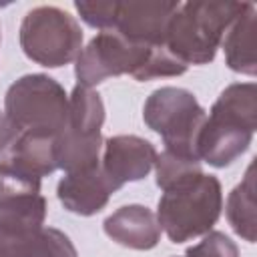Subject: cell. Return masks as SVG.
I'll return each mask as SVG.
<instances>
[{"label": "cell", "instance_id": "1", "mask_svg": "<svg viewBox=\"0 0 257 257\" xmlns=\"http://www.w3.org/2000/svg\"><path fill=\"white\" fill-rule=\"evenodd\" d=\"M74 74L78 84L96 86L110 76L131 74L145 82L163 76H179L187 72L181 60H177L167 46L135 44L122 38L114 30H100L76 56Z\"/></svg>", "mask_w": 257, "mask_h": 257}, {"label": "cell", "instance_id": "2", "mask_svg": "<svg viewBox=\"0 0 257 257\" xmlns=\"http://www.w3.org/2000/svg\"><path fill=\"white\" fill-rule=\"evenodd\" d=\"M257 126L255 82L229 84L205 118L199 133L197 155L211 167L225 169L235 163L251 145Z\"/></svg>", "mask_w": 257, "mask_h": 257}, {"label": "cell", "instance_id": "3", "mask_svg": "<svg viewBox=\"0 0 257 257\" xmlns=\"http://www.w3.org/2000/svg\"><path fill=\"white\" fill-rule=\"evenodd\" d=\"M245 6L247 2L179 4L167 26V50L185 66L211 62L223 42L227 28L245 10Z\"/></svg>", "mask_w": 257, "mask_h": 257}, {"label": "cell", "instance_id": "4", "mask_svg": "<svg viewBox=\"0 0 257 257\" xmlns=\"http://www.w3.org/2000/svg\"><path fill=\"white\" fill-rule=\"evenodd\" d=\"M223 209V191L215 175H197L163 191L157 207L161 231L173 243H185L213 229Z\"/></svg>", "mask_w": 257, "mask_h": 257}, {"label": "cell", "instance_id": "5", "mask_svg": "<svg viewBox=\"0 0 257 257\" xmlns=\"http://www.w3.org/2000/svg\"><path fill=\"white\" fill-rule=\"evenodd\" d=\"M104 104L96 90L76 84L68 96V114L64 126L54 137L56 167L64 173L82 171L100 163Z\"/></svg>", "mask_w": 257, "mask_h": 257}, {"label": "cell", "instance_id": "6", "mask_svg": "<svg viewBox=\"0 0 257 257\" xmlns=\"http://www.w3.org/2000/svg\"><path fill=\"white\" fill-rule=\"evenodd\" d=\"M205 118L207 112L195 94L179 86H161L153 90L143 106L145 124L161 135L165 149L193 159H199L197 141Z\"/></svg>", "mask_w": 257, "mask_h": 257}, {"label": "cell", "instance_id": "7", "mask_svg": "<svg viewBox=\"0 0 257 257\" xmlns=\"http://www.w3.org/2000/svg\"><path fill=\"white\" fill-rule=\"evenodd\" d=\"M4 112L20 133L56 137L66 122L68 94L48 74H24L8 86Z\"/></svg>", "mask_w": 257, "mask_h": 257}, {"label": "cell", "instance_id": "8", "mask_svg": "<svg viewBox=\"0 0 257 257\" xmlns=\"http://www.w3.org/2000/svg\"><path fill=\"white\" fill-rule=\"evenodd\" d=\"M20 46L36 64L60 68L76 60L82 50V30L66 10L36 6L26 12L20 24Z\"/></svg>", "mask_w": 257, "mask_h": 257}, {"label": "cell", "instance_id": "9", "mask_svg": "<svg viewBox=\"0 0 257 257\" xmlns=\"http://www.w3.org/2000/svg\"><path fill=\"white\" fill-rule=\"evenodd\" d=\"M179 4L181 2H114L110 30L135 44L163 46L167 26Z\"/></svg>", "mask_w": 257, "mask_h": 257}, {"label": "cell", "instance_id": "10", "mask_svg": "<svg viewBox=\"0 0 257 257\" xmlns=\"http://www.w3.org/2000/svg\"><path fill=\"white\" fill-rule=\"evenodd\" d=\"M100 167L112 187L118 191L122 185L145 179L157 161V149L151 141L137 135L108 137L104 143Z\"/></svg>", "mask_w": 257, "mask_h": 257}, {"label": "cell", "instance_id": "11", "mask_svg": "<svg viewBox=\"0 0 257 257\" xmlns=\"http://www.w3.org/2000/svg\"><path fill=\"white\" fill-rule=\"evenodd\" d=\"M112 193H116V189L104 175L100 163L82 171L66 173L56 187V197L62 207L80 217H90L102 211Z\"/></svg>", "mask_w": 257, "mask_h": 257}, {"label": "cell", "instance_id": "12", "mask_svg": "<svg viewBox=\"0 0 257 257\" xmlns=\"http://www.w3.org/2000/svg\"><path fill=\"white\" fill-rule=\"evenodd\" d=\"M104 233L118 245L135 251H149L161 241L157 215L145 205H124L102 223Z\"/></svg>", "mask_w": 257, "mask_h": 257}, {"label": "cell", "instance_id": "13", "mask_svg": "<svg viewBox=\"0 0 257 257\" xmlns=\"http://www.w3.org/2000/svg\"><path fill=\"white\" fill-rule=\"evenodd\" d=\"M255 6L247 2L245 10L231 22L223 36L227 66L235 72L253 76L257 72L255 58Z\"/></svg>", "mask_w": 257, "mask_h": 257}, {"label": "cell", "instance_id": "14", "mask_svg": "<svg viewBox=\"0 0 257 257\" xmlns=\"http://www.w3.org/2000/svg\"><path fill=\"white\" fill-rule=\"evenodd\" d=\"M0 257H78L70 237L54 227H42L30 237L0 233Z\"/></svg>", "mask_w": 257, "mask_h": 257}, {"label": "cell", "instance_id": "15", "mask_svg": "<svg viewBox=\"0 0 257 257\" xmlns=\"http://www.w3.org/2000/svg\"><path fill=\"white\" fill-rule=\"evenodd\" d=\"M46 199L36 195H16L0 201V233L10 237H30L44 227Z\"/></svg>", "mask_w": 257, "mask_h": 257}, {"label": "cell", "instance_id": "16", "mask_svg": "<svg viewBox=\"0 0 257 257\" xmlns=\"http://www.w3.org/2000/svg\"><path fill=\"white\" fill-rule=\"evenodd\" d=\"M6 159L40 179L58 169L54 157V137L42 133H20Z\"/></svg>", "mask_w": 257, "mask_h": 257}, {"label": "cell", "instance_id": "17", "mask_svg": "<svg viewBox=\"0 0 257 257\" xmlns=\"http://www.w3.org/2000/svg\"><path fill=\"white\" fill-rule=\"evenodd\" d=\"M227 219L239 237L249 243H255V163L247 167L243 181L229 193Z\"/></svg>", "mask_w": 257, "mask_h": 257}, {"label": "cell", "instance_id": "18", "mask_svg": "<svg viewBox=\"0 0 257 257\" xmlns=\"http://www.w3.org/2000/svg\"><path fill=\"white\" fill-rule=\"evenodd\" d=\"M155 173H157V185L161 191H169L197 175H201V161L193 157H183L171 151H163L157 155L155 161Z\"/></svg>", "mask_w": 257, "mask_h": 257}, {"label": "cell", "instance_id": "19", "mask_svg": "<svg viewBox=\"0 0 257 257\" xmlns=\"http://www.w3.org/2000/svg\"><path fill=\"white\" fill-rule=\"evenodd\" d=\"M40 177L4 159L0 163V201L16 195H36L40 193Z\"/></svg>", "mask_w": 257, "mask_h": 257}, {"label": "cell", "instance_id": "20", "mask_svg": "<svg viewBox=\"0 0 257 257\" xmlns=\"http://www.w3.org/2000/svg\"><path fill=\"white\" fill-rule=\"evenodd\" d=\"M185 257H239V247L221 231H209L203 239L185 251Z\"/></svg>", "mask_w": 257, "mask_h": 257}, {"label": "cell", "instance_id": "21", "mask_svg": "<svg viewBox=\"0 0 257 257\" xmlns=\"http://www.w3.org/2000/svg\"><path fill=\"white\" fill-rule=\"evenodd\" d=\"M18 135H20V131L12 124V120L6 116V112L0 110V159L10 155Z\"/></svg>", "mask_w": 257, "mask_h": 257}]
</instances>
